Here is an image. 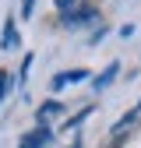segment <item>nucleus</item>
Here are the masks:
<instances>
[{"instance_id":"f257e3e1","label":"nucleus","mask_w":141,"mask_h":148,"mask_svg":"<svg viewBox=\"0 0 141 148\" xmlns=\"http://www.w3.org/2000/svg\"><path fill=\"white\" fill-rule=\"evenodd\" d=\"M138 109H131V113H123L113 127H110V148H120V141L123 138H131V131H134V127H138Z\"/></svg>"},{"instance_id":"f03ea898","label":"nucleus","mask_w":141,"mask_h":148,"mask_svg":"<svg viewBox=\"0 0 141 148\" xmlns=\"http://www.w3.org/2000/svg\"><path fill=\"white\" fill-rule=\"evenodd\" d=\"M49 141H53L49 127H46V123H35L28 134H21V145H18V148H46Z\"/></svg>"},{"instance_id":"7ed1b4c3","label":"nucleus","mask_w":141,"mask_h":148,"mask_svg":"<svg viewBox=\"0 0 141 148\" xmlns=\"http://www.w3.org/2000/svg\"><path fill=\"white\" fill-rule=\"evenodd\" d=\"M85 78H88V71H81V67H78V71H60L57 78L49 81V88H53V92H60L64 85H78V81H85Z\"/></svg>"},{"instance_id":"20e7f679","label":"nucleus","mask_w":141,"mask_h":148,"mask_svg":"<svg viewBox=\"0 0 141 148\" xmlns=\"http://www.w3.org/2000/svg\"><path fill=\"white\" fill-rule=\"evenodd\" d=\"M92 18H95V7L81 4L78 11H64V25H70V28H74V25H85V21H92Z\"/></svg>"},{"instance_id":"39448f33","label":"nucleus","mask_w":141,"mask_h":148,"mask_svg":"<svg viewBox=\"0 0 141 148\" xmlns=\"http://www.w3.org/2000/svg\"><path fill=\"white\" fill-rule=\"evenodd\" d=\"M60 113H64V106L57 99H49V102H42L39 109H35V120H39V123H49L53 116H60Z\"/></svg>"},{"instance_id":"423d86ee","label":"nucleus","mask_w":141,"mask_h":148,"mask_svg":"<svg viewBox=\"0 0 141 148\" xmlns=\"http://www.w3.org/2000/svg\"><path fill=\"white\" fill-rule=\"evenodd\" d=\"M116 74H120V64H110V67H106L102 74H95V81H92V85H95V92H102V88H110Z\"/></svg>"},{"instance_id":"0eeeda50","label":"nucleus","mask_w":141,"mask_h":148,"mask_svg":"<svg viewBox=\"0 0 141 148\" xmlns=\"http://www.w3.org/2000/svg\"><path fill=\"white\" fill-rule=\"evenodd\" d=\"M11 46H18V25H14V18L4 21V35H0V49H11Z\"/></svg>"},{"instance_id":"6e6552de","label":"nucleus","mask_w":141,"mask_h":148,"mask_svg":"<svg viewBox=\"0 0 141 148\" xmlns=\"http://www.w3.org/2000/svg\"><path fill=\"white\" fill-rule=\"evenodd\" d=\"M88 113H92V106H85V109H81V113H74V116H70V120H67V131H70V127H81Z\"/></svg>"},{"instance_id":"1a4fd4ad","label":"nucleus","mask_w":141,"mask_h":148,"mask_svg":"<svg viewBox=\"0 0 141 148\" xmlns=\"http://www.w3.org/2000/svg\"><path fill=\"white\" fill-rule=\"evenodd\" d=\"M7 85H11V78H7V71H0V102H4V95H7Z\"/></svg>"},{"instance_id":"9d476101","label":"nucleus","mask_w":141,"mask_h":148,"mask_svg":"<svg viewBox=\"0 0 141 148\" xmlns=\"http://www.w3.org/2000/svg\"><path fill=\"white\" fill-rule=\"evenodd\" d=\"M21 14H25V18L35 14V0H21Z\"/></svg>"},{"instance_id":"9b49d317","label":"nucleus","mask_w":141,"mask_h":148,"mask_svg":"<svg viewBox=\"0 0 141 148\" xmlns=\"http://www.w3.org/2000/svg\"><path fill=\"white\" fill-rule=\"evenodd\" d=\"M53 4H57V7H60V14H64V11H70V7H74L78 0H53Z\"/></svg>"},{"instance_id":"f8f14e48","label":"nucleus","mask_w":141,"mask_h":148,"mask_svg":"<svg viewBox=\"0 0 141 148\" xmlns=\"http://www.w3.org/2000/svg\"><path fill=\"white\" fill-rule=\"evenodd\" d=\"M70 148H85V145H81V138H74V141H70Z\"/></svg>"},{"instance_id":"ddd939ff","label":"nucleus","mask_w":141,"mask_h":148,"mask_svg":"<svg viewBox=\"0 0 141 148\" xmlns=\"http://www.w3.org/2000/svg\"><path fill=\"white\" fill-rule=\"evenodd\" d=\"M138 113H141V102H138Z\"/></svg>"}]
</instances>
